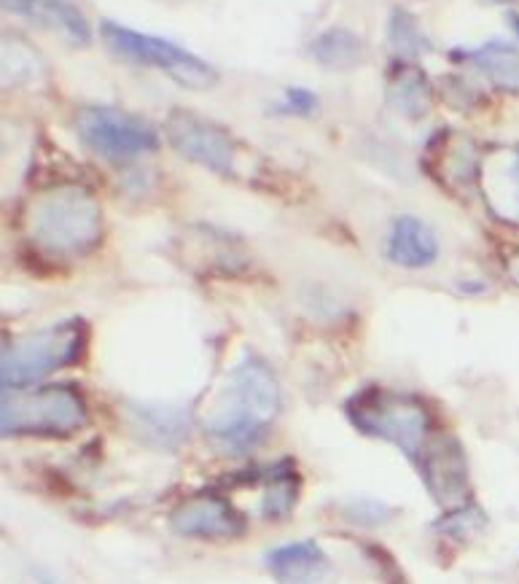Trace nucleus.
<instances>
[{
  "instance_id": "nucleus-1",
  "label": "nucleus",
  "mask_w": 519,
  "mask_h": 584,
  "mask_svg": "<svg viewBox=\"0 0 519 584\" xmlns=\"http://www.w3.org/2000/svg\"><path fill=\"white\" fill-rule=\"evenodd\" d=\"M25 232L49 256H84L103 237V208L87 186H52L27 205Z\"/></svg>"
},
{
  "instance_id": "nucleus-2",
  "label": "nucleus",
  "mask_w": 519,
  "mask_h": 584,
  "mask_svg": "<svg viewBox=\"0 0 519 584\" xmlns=\"http://www.w3.org/2000/svg\"><path fill=\"white\" fill-rule=\"evenodd\" d=\"M87 420V401L70 385H0V436H70Z\"/></svg>"
},
{
  "instance_id": "nucleus-3",
  "label": "nucleus",
  "mask_w": 519,
  "mask_h": 584,
  "mask_svg": "<svg viewBox=\"0 0 519 584\" xmlns=\"http://www.w3.org/2000/svg\"><path fill=\"white\" fill-rule=\"evenodd\" d=\"M347 418L361 434L390 442L415 461L431 442V412L409 393L366 388L347 401Z\"/></svg>"
},
{
  "instance_id": "nucleus-4",
  "label": "nucleus",
  "mask_w": 519,
  "mask_h": 584,
  "mask_svg": "<svg viewBox=\"0 0 519 584\" xmlns=\"http://www.w3.org/2000/svg\"><path fill=\"white\" fill-rule=\"evenodd\" d=\"M87 348V323L60 321L0 345V385H33L57 369L73 367Z\"/></svg>"
},
{
  "instance_id": "nucleus-5",
  "label": "nucleus",
  "mask_w": 519,
  "mask_h": 584,
  "mask_svg": "<svg viewBox=\"0 0 519 584\" xmlns=\"http://www.w3.org/2000/svg\"><path fill=\"white\" fill-rule=\"evenodd\" d=\"M100 35H103L105 46L116 57L135 62V65L162 70L170 79L178 81L181 87L205 92V89H213L218 84V73L210 68L208 62L199 60L197 54H191L189 49H183V46L173 44L167 38L130 30V27L119 25V22H108V19L100 25Z\"/></svg>"
},
{
  "instance_id": "nucleus-6",
  "label": "nucleus",
  "mask_w": 519,
  "mask_h": 584,
  "mask_svg": "<svg viewBox=\"0 0 519 584\" xmlns=\"http://www.w3.org/2000/svg\"><path fill=\"white\" fill-rule=\"evenodd\" d=\"M73 127L87 149L113 162L143 157L159 143L151 124L111 105H84L76 114Z\"/></svg>"
},
{
  "instance_id": "nucleus-7",
  "label": "nucleus",
  "mask_w": 519,
  "mask_h": 584,
  "mask_svg": "<svg viewBox=\"0 0 519 584\" xmlns=\"http://www.w3.org/2000/svg\"><path fill=\"white\" fill-rule=\"evenodd\" d=\"M167 140L173 149L194 165H202L213 173L229 175L237 165V140L221 124L191 111H173L165 122Z\"/></svg>"
},
{
  "instance_id": "nucleus-8",
  "label": "nucleus",
  "mask_w": 519,
  "mask_h": 584,
  "mask_svg": "<svg viewBox=\"0 0 519 584\" xmlns=\"http://www.w3.org/2000/svg\"><path fill=\"white\" fill-rule=\"evenodd\" d=\"M420 474L431 496L447 509L466 506L471 496V471L463 447L455 436H433V442L417 455Z\"/></svg>"
},
{
  "instance_id": "nucleus-9",
  "label": "nucleus",
  "mask_w": 519,
  "mask_h": 584,
  "mask_svg": "<svg viewBox=\"0 0 519 584\" xmlns=\"http://www.w3.org/2000/svg\"><path fill=\"white\" fill-rule=\"evenodd\" d=\"M226 407L243 410L245 415L261 420L264 426H269L272 420L280 415V404H283V393H280V383L277 375L269 369L264 358L245 353L237 367L229 372V383H226Z\"/></svg>"
},
{
  "instance_id": "nucleus-10",
  "label": "nucleus",
  "mask_w": 519,
  "mask_h": 584,
  "mask_svg": "<svg viewBox=\"0 0 519 584\" xmlns=\"http://www.w3.org/2000/svg\"><path fill=\"white\" fill-rule=\"evenodd\" d=\"M170 525L186 539L218 541L240 536L245 531V517L226 498L202 493L175 506Z\"/></svg>"
},
{
  "instance_id": "nucleus-11",
  "label": "nucleus",
  "mask_w": 519,
  "mask_h": 584,
  "mask_svg": "<svg viewBox=\"0 0 519 584\" xmlns=\"http://www.w3.org/2000/svg\"><path fill=\"white\" fill-rule=\"evenodd\" d=\"M479 189L495 216L519 227V149H490L479 162Z\"/></svg>"
},
{
  "instance_id": "nucleus-12",
  "label": "nucleus",
  "mask_w": 519,
  "mask_h": 584,
  "mask_svg": "<svg viewBox=\"0 0 519 584\" xmlns=\"http://www.w3.org/2000/svg\"><path fill=\"white\" fill-rule=\"evenodd\" d=\"M46 81V57L41 49L14 30H0V92H25Z\"/></svg>"
},
{
  "instance_id": "nucleus-13",
  "label": "nucleus",
  "mask_w": 519,
  "mask_h": 584,
  "mask_svg": "<svg viewBox=\"0 0 519 584\" xmlns=\"http://www.w3.org/2000/svg\"><path fill=\"white\" fill-rule=\"evenodd\" d=\"M130 423L138 439H143L151 447H159V450H178L189 442L191 420L178 407L132 404Z\"/></svg>"
},
{
  "instance_id": "nucleus-14",
  "label": "nucleus",
  "mask_w": 519,
  "mask_h": 584,
  "mask_svg": "<svg viewBox=\"0 0 519 584\" xmlns=\"http://www.w3.org/2000/svg\"><path fill=\"white\" fill-rule=\"evenodd\" d=\"M388 259L404 270H423L439 259V240L417 216H398L388 235Z\"/></svg>"
},
{
  "instance_id": "nucleus-15",
  "label": "nucleus",
  "mask_w": 519,
  "mask_h": 584,
  "mask_svg": "<svg viewBox=\"0 0 519 584\" xmlns=\"http://www.w3.org/2000/svg\"><path fill=\"white\" fill-rule=\"evenodd\" d=\"M264 563L280 584H321L329 558L321 550V544L302 539L269 550Z\"/></svg>"
},
{
  "instance_id": "nucleus-16",
  "label": "nucleus",
  "mask_w": 519,
  "mask_h": 584,
  "mask_svg": "<svg viewBox=\"0 0 519 584\" xmlns=\"http://www.w3.org/2000/svg\"><path fill=\"white\" fill-rule=\"evenodd\" d=\"M0 6L65 35L73 44H89V22L76 0H0Z\"/></svg>"
},
{
  "instance_id": "nucleus-17",
  "label": "nucleus",
  "mask_w": 519,
  "mask_h": 584,
  "mask_svg": "<svg viewBox=\"0 0 519 584\" xmlns=\"http://www.w3.org/2000/svg\"><path fill=\"white\" fill-rule=\"evenodd\" d=\"M388 100L409 119H420L431 111V81L415 62H396L388 73Z\"/></svg>"
},
{
  "instance_id": "nucleus-18",
  "label": "nucleus",
  "mask_w": 519,
  "mask_h": 584,
  "mask_svg": "<svg viewBox=\"0 0 519 584\" xmlns=\"http://www.w3.org/2000/svg\"><path fill=\"white\" fill-rule=\"evenodd\" d=\"M264 423L251 415H245L243 410H234V407H226V410L216 412L213 418L208 420L205 426V434L213 445H218L221 450L232 455L248 453L261 442V434H264Z\"/></svg>"
},
{
  "instance_id": "nucleus-19",
  "label": "nucleus",
  "mask_w": 519,
  "mask_h": 584,
  "mask_svg": "<svg viewBox=\"0 0 519 584\" xmlns=\"http://www.w3.org/2000/svg\"><path fill=\"white\" fill-rule=\"evenodd\" d=\"M312 60L329 70H353L358 68L366 57L364 41L345 27H331L310 44Z\"/></svg>"
},
{
  "instance_id": "nucleus-20",
  "label": "nucleus",
  "mask_w": 519,
  "mask_h": 584,
  "mask_svg": "<svg viewBox=\"0 0 519 584\" xmlns=\"http://www.w3.org/2000/svg\"><path fill=\"white\" fill-rule=\"evenodd\" d=\"M471 62L493 81L495 87L519 95V49L503 41H490L471 54Z\"/></svg>"
},
{
  "instance_id": "nucleus-21",
  "label": "nucleus",
  "mask_w": 519,
  "mask_h": 584,
  "mask_svg": "<svg viewBox=\"0 0 519 584\" xmlns=\"http://www.w3.org/2000/svg\"><path fill=\"white\" fill-rule=\"evenodd\" d=\"M450 143L442 146L444 154L439 159V173H447L452 178V184H471L479 175V154H476L474 143H468L466 138H458V135H447Z\"/></svg>"
},
{
  "instance_id": "nucleus-22",
  "label": "nucleus",
  "mask_w": 519,
  "mask_h": 584,
  "mask_svg": "<svg viewBox=\"0 0 519 584\" xmlns=\"http://www.w3.org/2000/svg\"><path fill=\"white\" fill-rule=\"evenodd\" d=\"M388 35L393 49L401 54H407V57H417V54L425 52V49L431 46L423 30H420V25L415 22V17L401 9L393 11V17H390L388 25Z\"/></svg>"
},
{
  "instance_id": "nucleus-23",
  "label": "nucleus",
  "mask_w": 519,
  "mask_h": 584,
  "mask_svg": "<svg viewBox=\"0 0 519 584\" xmlns=\"http://www.w3.org/2000/svg\"><path fill=\"white\" fill-rule=\"evenodd\" d=\"M342 512L353 525H364V528H377L385 525L393 517V509L388 504H382L377 498H350Z\"/></svg>"
},
{
  "instance_id": "nucleus-24",
  "label": "nucleus",
  "mask_w": 519,
  "mask_h": 584,
  "mask_svg": "<svg viewBox=\"0 0 519 584\" xmlns=\"http://www.w3.org/2000/svg\"><path fill=\"white\" fill-rule=\"evenodd\" d=\"M485 515L476 509V506L466 504L458 506V509H452L450 517H444L439 520V531L447 533L450 539H468V536H474L479 528H485Z\"/></svg>"
},
{
  "instance_id": "nucleus-25",
  "label": "nucleus",
  "mask_w": 519,
  "mask_h": 584,
  "mask_svg": "<svg viewBox=\"0 0 519 584\" xmlns=\"http://www.w3.org/2000/svg\"><path fill=\"white\" fill-rule=\"evenodd\" d=\"M318 108V97L312 95L310 89H296L291 87L283 100V111L294 116H310Z\"/></svg>"
},
{
  "instance_id": "nucleus-26",
  "label": "nucleus",
  "mask_w": 519,
  "mask_h": 584,
  "mask_svg": "<svg viewBox=\"0 0 519 584\" xmlns=\"http://www.w3.org/2000/svg\"><path fill=\"white\" fill-rule=\"evenodd\" d=\"M33 576H35V579H38V582H41V584H62L60 579H57V576L52 574V571H46V568H41V566H35V568H33Z\"/></svg>"
},
{
  "instance_id": "nucleus-27",
  "label": "nucleus",
  "mask_w": 519,
  "mask_h": 584,
  "mask_svg": "<svg viewBox=\"0 0 519 584\" xmlns=\"http://www.w3.org/2000/svg\"><path fill=\"white\" fill-rule=\"evenodd\" d=\"M11 143V130H9V124L6 122H0V154L6 151V146Z\"/></svg>"
},
{
  "instance_id": "nucleus-28",
  "label": "nucleus",
  "mask_w": 519,
  "mask_h": 584,
  "mask_svg": "<svg viewBox=\"0 0 519 584\" xmlns=\"http://www.w3.org/2000/svg\"><path fill=\"white\" fill-rule=\"evenodd\" d=\"M509 275H511V280L519 286V253L509 262Z\"/></svg>"
},
{
  "instance_id": "nucleus-29",
  "label": "nucleus",
  "mask_w": 519,
  "mask_h": 584,
  "mask_svg": "<svg viewBox=\"0 0 519 584\" xmlns=\"http://www.w3.org/2000/svg\"><path fill=\"white\" fill-rule=\"evenodd\" d=\"M509 22H511V27L517 30V35H519V17H517V14H509Z\"/></svg>"
},
{
  "instance_id": "nucleus-30",
  "label": "nucleus",
  "mask_w": 519,
  "mask_h": 584,
  "mask_svg": "<svg viewBox=\"0 0 519 584\" xmlns=\"http://www.w3.org/2000/svg\"><path fill=\"white\" fill-rule=\"evenodd\" d=\"M490 3H506V0H490Z\"/></svg>"
}]
</instances>
